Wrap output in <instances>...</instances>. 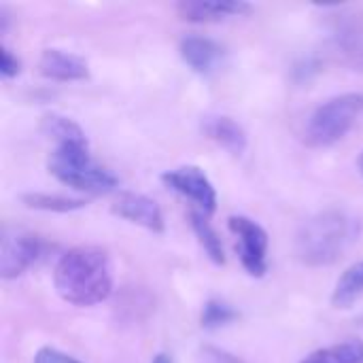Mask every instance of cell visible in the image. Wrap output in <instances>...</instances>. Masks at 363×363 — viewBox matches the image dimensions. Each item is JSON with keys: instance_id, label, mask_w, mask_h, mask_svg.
I'll use <instances>...</instances> for the list:
<instances>
[{"instance_id": "9a60e30c", "label": "cell", "mask_w": 363, "mask_h": 363, "mask_svg": "<svg viewBox=\"0 0 363 363\" xmlns=\"http://www.w3.org/2000/svg\"><path fill=\"white\" fill-rule=\"evenodd\" d=\"M300 363H363V342L349 338L345 342L313 351Z\"/></svg>"}, {"instance_id": "e0dca14e", "label": "cell", "mask_w": 363, "mask_h": 363, "mask_svg": "<svg viewBox=\"0 0 363 363\" xmlns=\"http://www.w3.org/2000/svg\"><path fill=\"white\" fill-rule=\"evenodd\" d=\"M21 202L28 208L34 211H45V213H72L85 206V200L81 198H68L60 194H40V191H30L21 196Z\"/></svg>"}, {"instance_id": "5b68a950", "label": "cell", "mask_w": 363, "mask_h": 363, "mask_svg": "<svg viewBox=\"0 0 363 363\" xmlns=\"http://www.w3.org/2000/svg\"><path fill=\"white\" fill-rule=\"evenodd\" d=\"M332 51L351 70L363 72V11L334 9L328 15Z\"/></svg>"}, {"instance_id": "603a6c76", "label": "cell", "mask_w": 363, "mask_h": 363, "mask_svg": "<svg viewBox=\"0 0 363 363\" xmlns=\"http://www.w3.org/2000/svg\"><path fill=\"white\" fill-rule=\"evenodd\" d=\"M357 168H359V172H362V177H363V151H362V155H359V160H357Z\"/></svg>"}, {"instance_id": "6da1fadb", "label": "cell", "mask_w": 363, "mask_h": 363, "mask_svg": "<svg viewBox=\"0 0 363 363\" xmlns=\"http://www.w3.org/2000/svg\"><path fill=\"white\" fill-rule=\"evenodd\" d=\"M57 296L74 306H96L113 294V266L104 249H68L53 268Z\"/></svg>"}, {"instance_id": "ba28073f", "label": "cell", "mask_w": 363, "mask_h": 363, "mask_svg": "<svg viewBox=\"0 0 363 363\" xmlns=\"http://www.w3.org/2000/svg\"><path fill=\"white\" fill-rule=\"evenodd\" d=\"M43 240L28 232H4L0 245V277L4 281L21 277L43 255Z\"/></svg>"}, {"instance_id": "4fadbf2b", "label": "cell", "mask_w": 363, "mask_h": 363, "mask_svg": "<svg viewBox=\"0 0 363 363\" xmlns=\"http://www.w3.org/2000/svg\"><path fill=\"white\" fill-rule=\"evenodd\" d=\"M202 130H204L206 138H211L215 145H219L221 149H225L232 155H240L247 149V132H245V128L236 119H232L228 115L204 117Z\"/></svg>"}, {"instance_id": "30bf717a", "label": "cell", "mask_w": 363, "mask_h": 363, "mask_svg": "<svg viewBox=\"0 0 363 363\" xmlns=\"http://www.w3.org/2000/svg\"><path fill=\"white\" fill-rule=\"evenodd\" d=\"M177 13L183 21L191 23H213L228 17H240L251 11L247 2H228V0H183L177 6Z\"/></svg>"}, {"instance_id": "52a82bcc", "label": "cell", "mask_w": 363, "mask_h": 363, "mask_svg": "<svg viewBox=\"0 0 363 363\" xmlns=\"http://www.w3.org/2000/svg\"><path fill=\"white\" fill-rule=\"evenodd\" d=\"M162 183L174 194L189 200L202 215H213L217 211V191L211 179L198 166H181L174 170H166L162 174Z\"/></svg>"}, {"instance_id": "5bb4252c", "label": "cell", "mask_w": 363, "mask_h": 363, "mask_svg": "<svg viewBox=\"0 0 363 363\" xmlns=\"http://www.w3.org/2000/svg\"><path fill=\"white\" fill-rule=\"evenodd\" d=\"M40 130L45 136H49L55 147L60 145H87L85 132L81 130V125L77 121H72L70 117H64L60 113H47L40 119Z\"/></svg>"}, {"instance_id": "7c38bea8", "label": "cell", "mask_w": 363, "mask_h": 363, "mask_svg": "<svg viewBox=\"0 0 363 363\" xmlns=\"http://www.w3.org/2000/svg\"><path fill=\"white\" fill-rule=\"evenodd\" d=\"M38 72L51 81H83L89 77V66L74 53L62 49H45L38 60Z\"/></svg>"}, {"instance_id": "2e32d148", "label": "cell", "mask_w": 363, "mask_h": 363, "mask_svg": "<svg viewBox=\"0 0 363 363\" xmlns=\"http://www.w3.org/2000/svg\"><path fill=\"white\" fill-rule=\"evenodd\" d=\"M363 296V262H357L353 266H349L336 287H334V294H332V304L336 308H349L357 298Z\"/></svg>"}, {"instance_id": "7402d4cb", "label": "cell", "mask_w": 363, "mask_h": 363, "mask_svg": "<svg viewBox=\"0 0 363 363\" xmlns=\"http://www.w3.org/2000/svg\"><path fill=\"white\" fill-rule=\"evenodd\" d=\"M151 363H172V359H170L168 355L160 353V355H155V357H153V362H151Z\"/></svg>"}, {"instance_id": "ac0fdd59", "label": "cell", "mask_w": 363, "mask_h": 363, "mask_svg": "<svg viewBox=\"0 0 363 363\" xmlns=\"http://www.w3.org/2000/svg\"><path fill=\"white\" fill-rule=\"evenodd\" d=\"M189 219H191V228L200 240V245L204 247L206 255L215 262V264H225V255H223V245H221V238L219 234L213 230V225L208 223V217L194 211L189 213Z\"/></svg>"}, {"instance_id": "9c48e42d", "label": "cell", "mask_w": 363, "mask_h": 363, "mask_svg": "<svg viewBox=\"0 0 363 363\" xmlns=\"http://www.w3.org/2000/svg\"><path fill=\"white\" fill-rule=\"evenodd\" d=\"M113 213L134 225H140L149 232H164V215L162 208L155 200L134 194V191H123L113 204Z\"/></svg>"}, {"instance_id": "d6986e66", "label": "cell", "mask_w": 363, "mask_h": 363, "mask_svg": "<svg viewBox=\"0 0 363 363\" xmlns=\"http://www.w3.org/2000/svg\"><path fill=\"white\" fill-rule=\"evenodd\" d=\"M234 319H238V313L221 302V300H208L202 308V317H200V325L204 330H219L225 328L228 323H232Z\"/></svg>"}, {"instance_id": "277c9868", "label": "cell", "mask_w": 363, "mask_h": 363, "mask_svg": "<svg viewBox=\"0 0 363 363\" xmlns=\"http://www.w3.org/2000/svg\"><path fill=\"white\" fill-rule=\"evenodd\" d=\"M49 172L64 185L85 194H108L119 181L104 166L96 164L87 145H60L49 155Z\"/></svg>"}, {"instance_id": "44dd1931", "label": "cell", "mask_w": 363, "mask_h": 363, "mask_svg": "<svg viewBox=\"0 0 363 363\" xmlns=\"http://www.w3.org/2000/svg\"><path fill=\"white\" fill-rule=\"evenodd\" d=\"M34 363H81L79 359H74L72 355L60 351V349H53V347H43L36 351L34 355Z\"/></svg>"}, {"instance_id": "3957f363", "label": "cell", "mask_w": 363, "mask_h": 363, "mask_svg": "<svg viewBox=\"0 0 363 363\" xmlns=\"http://www.w3.org/2000/svg\"><path fill=\"white\" fill-rule=\"evenodd\" d=\"M363 123V94H340L319 104L306 119L304 143L325 149L347 138Z\"/></svg>"}, {"instance_id": "8fae6325", "label": "cell", "mask_w": 363, "mask_h": 363, "mask_svg": "<svg viewBox=\"0 0 363 363\" xmlns=\"http://www.w3.org/2000/svg\"><path fill=\"white\" fill-rule=\"evenodd\" d=\"M179 53L183 57V62L198 74H208L213 72L219 62L223 60V47L208 38V36H185L179 43Z\"/></svg>"}, {"instance_id": "ffe728a7", "label": "cell", "mask_w": 363, "mask_h": 363, "mask_svg": "<svg viewBox=\"0 0 363 363\" xmlns=\"http://www.w3.org/2000/svg\"><path fill=\"white\" fill-rule=\"evenodd\" d=\"M21 72V62L19 57L9 49V47H0V74L4 79H13Z\"/></svg>"}, {"instance_id": "8992f818", "label": "cell", "mask_w": 363, "mask_h": 363, "mask_svg": "<svg viewBox=\"0 0 363 363\" xmlns=\"http://www.w3.org/2000/svg\"><path fill=\"white\" fill-rule=\"evenodd\" d=\"M228 228L236 238V251L242 268L251 277H264L268 270V232L245 215H232Z\"/></svg>"}, {"instance_id": "7a4b0ae2", "label": "cell", "mask_w": 363, "mask_h": 363, "mask_svg": "<svg viewBox=\"0 0 363 363\" xmlns=\"http://www.w3.org/2000/svg\"><path fill=\"white\" fill-rule=\"evenodd\" d=\"M362 236V221L347 211L328 208L308 217L296 234V255L311 268L340 262Z\"/></svg>"}]
</instances>
